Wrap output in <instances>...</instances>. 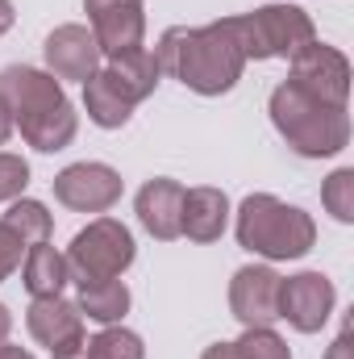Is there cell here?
<instances>
[{
    "label": "cell",
    "mask_w": 354,
    "mask_h": 359,
    "mask_svg": "<svg viewBox=\"0 0 354 359\" xmlns=\"http://www.w3.org/2000/svg\"><path fill=\"white\" fill-rule=\"evenodd\" d=\"M155 59H159L163 76L179 80L196 96H225L246 72V55L234 34V17H221V21H208L196 29L171 25L159 38Z\"/></svg>",
    "instance_id": "1"
},
{
    "label": "cell",
    "mask_w": 354,
    "mask_h": 359,
    "mask_svg": "<svg viewBox=\"0 0 354 359\" xmlns=\"http://www.w3.org/2000/svg\"><path fill=\"white\" fill-rule=\"evenodd\" d=\"M0 100L8 104L13 126L21 130V138L34 151L55 155V151L71 147V138L80 130V113L50 72L25 67V63L4 67L0 72Z\"/></svg>",
    "instance_id": "2"
},
{
    "label": "cell",
    "mask_w": 354,
    "mask_h": 359,
    "mask_svg": "<svg viewBox=\"0 0 354 359\" xmlns=\"http://www.w3.org/2000/svg\"><path fill=\"white\" fill-rule=\"evenodd\" d=\"M267 113H271V126L279 130V138L304 159H334L338 151L351 147L346 104H325L313 92L296 88L292 80H283L271 92Z\"/></svg>",
    "instance_id": "3"
},
{
    "label": "cell",
    "mask_w": 354,
    "mask_h": 359,
    "mask_svg": "<svg viewBox=\"0 0 354 359\" xmlns=\"http://www.w3.org/2000/svg\"><path fill=\"white\" fill-rule=\"evenodd\" d=\"M238 247H246L250 255H263L271 264H288V259H304L317 243V222L271 196V192H250L238 205V222H234Z\"/></svg>",
    "instance_id": "4"
},
{
    "label": "cell",
    "mask_w": 354,
    "mask_h": 359,
    "mask_svg": "<svg viewBox=\"0 0 354 359\" xmlns=\"http://www.w3.org/2000/svg\"><path fill=\"white\" fill-rule=\"evenodd\" d=\"M234 34L242 42L246 63H263V59H292L300 46H309L317 38L313 17L296 4H263L255 13L234 17Z\"/></svg>",
    "instance_id": "5"
},
{
    "label": "cell",
    "mask_w": 354,
    "mask_h": 359,
    "mask_svg": "<svg viewBox=\"0 0 354 359\" xmlns=\"http://www.w3.org/2000/svg\"><path fill=\"white\" fill-rule=\"evenodd\" d=\"M138 259V247H134V234L125 222L117 217H96L88 222L71 247H67V271L76 284H92V280H117L134 268Z\"/></svg>",
    "instance_id": "6"
},
{
    "label": "cell",
    "mask_w": 354,
    "mask_h": 359,
    "mask_svg": "<svg viewBox=\"0 0 354 359\" xmlns=\"http://www.w3.org/2000/svg\"><path fill=\"white\" fill-rule=\"evenodd\" d=\"M296 88L313 92L317 100L325 104H346L351 100V59L330 46V42H309L292 55V76H288Z\"/></svg>",
    "instance_id": "7"
},
{
    "label": "cell",
    "mask_w": 354,
    "mask_h": 359,
    "mask_svg": "<svg viewBox=\"0 0 354 359\" xmlns=\"http://www.w3.org/2000/svg\"><path fill=\"white\" fill-rule=\"evenodd\" d=\"M334 305H338V288L325 271H300L279 280V318L300 334H317L330 322Z\"/></svg>",
    "instance_id": "8"
},
{
    "label": "cell",
    "mask_w": 354,
    "mask_h": 359,
    "mask_svg": "<svg viewBox=\"0 0 354 359\" xmlns=\"http://www.w3.org/2000/svg\"><path fill=\"white\" fill-rule=\"evenodd\" d=\"M50 184H55V201L76 209V213H108L121 201V188H125V180L108 163H71Z\"/></svg>",
    "instance_id": "9"
},
{
    "label": "cell",
    "mask_w": 354,
    "mask_h": 359,
    "mask_svg": "<svg viewBox=\"0 0 354 359\" xmlns=\"http://www.w3.org/2000/svg\"><path fill=\"white\" fill-rule=\"evenodd\" d=\"M92 38L100 46L104 59L125 55L134 46H142L146 38V4L142 0H84Z\"/></svg>",
    "instance_id": "10"
},
{
    "label": "cell",
    "mask_w": 354,
    "mask_h": 359,
    "mask_svg": "<svg viewBox=\"0 0 354 359\" xmlns=\"http://www.w3.org/2000/svg\"><path fill=\"white\" fill-rule=\"evenodd\" d=\"M42 55H46V72L63 84V80H76V84H88L92 76L104 67V55L96 46L88 25H59L46 34L42 42Z\"/></svg>",
    "instance_id": "11"
},
{
    "label": "cell",
    "mask_w": 354,
    "mask_h": 359,
    "mask_svg": "<svg viewBox=\"0 0 354 359\" xmlns=\"http://www.w3.org/2000/svg\"><path fill=\"white\" fill-rule=\"evenodd\" d=\"M279 271L267 264L238 268L229 280V309L242 322V330L250 326H275L279 322Z\"/></svg>",
    "instance_id": "12"
},
{
    "label": "cell",
    "mask_w": 354,
    "mask_h": 359,
    "mask_svg": "<svg viewBox=\"0 0 354 359\" xmlns=\"http://www.w3.org/2000/svg\"><path fill=\"white\" fill-rule=\"evenodd\" d=\"M138 222L150 238L159 243H171V238H183L179 234V222H183V184L167 176H155L138 188Z\"/></svg>",
    "instance_id": "13"
},
{
    "label": "cell",
    "mask_w": 354,
    "mask_h": 359,
    "mask_svg": "<svg viewBox=\"0 0 354 359\" xmlns=\"http://www.w3.org/2000/svg\"><path fill=\"white\" fill-rule=\"evenodd\" d=\"M25 326H29V334H34L38 347L55 351V347H63L67 339L84 334V313H80V305L67 301V297H38V301H29V309H25Z\"/></svg>",
    "instance_id": "14"
},
{
    "label": "cell",
    "mask_w": 354,
    "mask_h": 359,
    "mask_svg": "<svg viewBox=\"0 0 354 359\" xmlns=\"http://www.w3.org/2000/svg\"><path fill=\"white\" fill-rule=\"evenodd\" d=\"M229 196L221 188H183V222H179V234H187L192 243H217L229 226Z\"/></svg>",
    "instance_id": "15"
},
{
    "label": "cell",
    "mask_w": 354,
    "mask_h": 359,
    "mask_svg": "<svg viewBox=\"0 0 354 359\" xmlns=\"http://www.w3.org/2000/svg\"><path fill=\"white\" fill-rule=\"evenodd\" d=\"M84 109H88V121L92 126H100V130H121V126L134 117V100H129V92L121 88L104 67L84 84Z\"/></svg>",
    "instance_id": "16"
},
{
    "label": "cell",
    "mask_w": 354,
    "mask_h": 359,
    "mask_svg": "<svg viewBox=\"0 0 354 359\" xmlns=\"http://www.w3.org/2000/svg\"><path fill=\"white\" fill-rule=\"evenodd\" d=\"M71 271H67V255H59L50 243H34L21 259V284L25 292L38 301V297H63Z\"/></svg>",
    "instance_id": "17"
},
{
    "label": "cell",
    "mask_w": 354,
    "mask_h": 359,
    "mask_svg": "<svg viewBox=\"0 0 354 359\" xmlns=\"http://www.w3.org/2000/svg\"><path fill=\"white\" fill-rule=\"evenodd\" d=\"M104 72L129 92L134 104H142L146 96H155L159 80H163L159 59H155V50H146V46H134V50H125V55H113V59L104 63Z\"/></svg>",
    "instance_id": "18"
},
{
    "label": "cell",
    "mask_w": 354,
    "mask_h": 359,
    "mask_svg": "<svg viewBox=\"0 0 354 359\" xmlns=\"http://www.w3.org/2000/svg\"><path fill=\"white\" fill-rule=\"evenodd\" d=\"M80 313L100 322V326H117L125 313H129V288L125 280H92V284H80Z\"/></svg>",
    "instance_id": "19"
},
{
    "label": "cell",
    "mask_w": 354,
    "mask_h": 359,
    "mask_svg": "<svg viewBox=\"0 0 354 359\" xmlns=\"http://www.w3.org/2000/svg\"><path fill=\"white\" fill-rule=\"evenodd\" d=\"M0 222H4L25 247H34V243H50V234H55V217L46 213L42 201H29V196L8 201V213H4Z\"/></svg>",
    "instance_id": "20"
},
{
    "label": "cell",
    "mask_w": 354,
    "mask_h": 359,
    "mask_svg": "<svg viewBox=\"0 0 354 359\" xmlns=\"http://www.w3.org/2000/svg\"><path fill=\"white\" fill-rule=\"evenodd\" d=\"M88 359H146V347L134 330L117 322V326H104L96 339H88Z\"/></svg>",
    "instance_id": "21"
},
{
    "label": "cell",
    "mask_w": 354,
    "mask_h": 359,
    "mask_svg": "<svg viewBox=\"0 0 354 359\" xmlns=\"http://www.w3.org/2000/svg\"><path fill=\"white\" fill-rule=\"evenodd\" d=\"M234 359H292V347L271 330V326H250L242 330V339L229 343Z\"/></svg>",
    "instance_id": "22"
},
{
    "label": "cell",
    "mask_w": 354,
    "mask_h": 359,
    "mask_svg": "<svg viewBox=\"0 0 354 359\" xmlns=\"http://www.w3.org/2000/svg\"><path fill=\"white\" fill-rule=\"evenodd\" d=\"M321 205L334 213V222L351 226L354 222V168H338L321 184Z\"/></svg>",
    "instance_id": "23"
},
{
    "label": "cell",
    "mask_w": 354,
    "mask_h": 359,
    "mask_svg": "<svg viewBox=\"0 0 354 359\" xmlns=\"http://www.w3.org/2000/svg\"><path fill=\"white\" fill-rule=\"evenodd\" d=\"M25 188H29V163L13 151H0V205L17 201Z\"/></svg>",
    "instance_id": "24"
},
{
    "label": "cell",
    "mask_w": 354,
    "mask_h": 359,
    "mask_svg": "<svg viewBox=\"0 0 354 359\" xmlns=\"http://www.w3.org/2000/svg\"><path fill=\"white\" fill-rule=\"evenodd\" d=\"M25 251H29V247H25V243H21V238H17V234H13V230L4 226V222H0V284H4V280H8L13 271L21 268Z\"/></svg>",
    "instance_id": "25"
},
{
    "label": "cell",
    "mask_w": 354,
    "mask_h": 359,
    "mask_svg": "<svg viewBox=\"0 0 354 359\" xmlns=\"http://www.w3.org/2000/svg\"><path fill=\"white\" fill-rule=\"evenodd\" d=\"M325 359H354V330H351V322H346V326H342V334L330 343Z\"/></svg>",
    "instance_id": "26"
},
{
    "label": "cell",
    "mask_w": 354,
    "mask_h": 359,
    "mask_svg": "<svg viewBox=\"0 0 354 359\" xmlns=\"http://www.w3.org/2000/svg\"><path fill=\"white\" fill-rule=\"evenodd\" d=\"M55 359H88V330L84 334H76V339H67L63 347H55L50 351Z\"/></svg>",
    "instance_id": "27"
},
{
    "label": "cell",
    "mask_w": 354,
    "mask_h": 359,
    "mask_svg": "<svg viewBox=\"0 0 354 359\" xmlns=\"http://www.w3.org/2000/svg\"><path fill=\"white\" fill-rule=\"evenodd\" d=\"M13 21H17V13H13V0H0V38L13 29Z\"/></svg>",
    "instance_id": "28"
},
{
    "label": "cell",
    "mask_w": 354,
    "mask_h": 359,
    "mask_svg": "<svg viewBox=\"0 0 354 359\" xmlns=\"http://www.w3.org/2000/svg\"><path fill=\"white\" fill-rule=\"evenodd\" d=\"M8 134H13V113H8V104L0 100V147L8 142Z\"/></svg>",
    "instance_id": "29"
},
{
    "label": "cell",
    "mask_w": 354,
    "mask_h": 359,
    "mask_svg": "<svg viewBox=\"0 0 354 359\" xmlns=\"http://www.w3.org/2000/svg\"><path fill=\"white\" fill-rule=\"evenodd\" d=\"M200 359H234V355H229V343H213V347H204Z\"/></svg>",
    "instance_id": "30"
},
{
    "label": "cell",
    "mask_w": 354,
    "mask_h": 359,
    "mask_svg": "<svg viewBox=\"0 0 354 359\" xmlns=\"http://www.w3.org/2000/svg\"><path fill=\"white\" fill-rule=\"evenodd\" d=\"M0 359H34L25 347H13V343H0Z\"/></svg>",
    "instance_id": "31"
},
{
    "label": "cell",
    "mask_w": 354,
    "mask_h": 359,
    "mask_svg": "<svg viewBox=\"0 0 354 359\" xmlns=\"http://www.w3.org/2000/svg\"><path fill=\"white\" fill-rule=\"evenodd\" d=\"M8 330H13V313L0 305V343H8Z\"/></svg>",
    "instance_id": "32"
}]
</instances>
